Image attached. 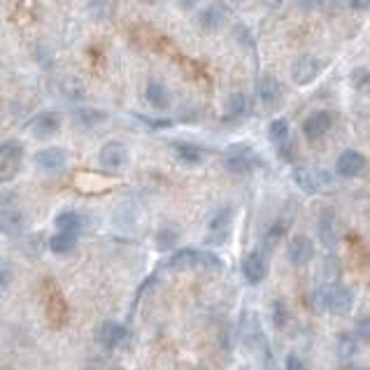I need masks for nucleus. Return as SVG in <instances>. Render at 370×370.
Returning <instances> with one entry per match:
<instances>
[{
  "label": "nucleus",
  "instance_id": "obj_1",
  "mask_svg": "<svg viewBox=\"0 0 370 370\" xmlns=\"http://www.w3.org/2000/svg\"><path fill=\"white\" fill-rule=\"evenodd\" d=\"M224 165L233 175H245V172H251L258 165V156L249 145H233L224 154Z\"/></svg>",
  "mask_w": 370,
  "mask_h": 370
},
{
  "label": "nucleus",
  "instance_id": "obj_2",
  "mask_svg": "<svg viewBox=\"0 0 370 370\" xmlns=\"http://www.w3.org/2000/svg\"><path fill=\"white\" fill-rule=\"evenodd\" d=\"M23 161V145L19 140H8L0 145V182H8L17 175Z\"/></svg>",
  "mask_w": 370,
  "mask_h": 370
},
{
  "label": "nucleus",
  "instance_id": "obj_3",
  "mask_svg": "<svg viewBox=\"0 0 370 370\" xmlns=\"http://www.w3.org/2000/svg\"><path fill=\"white\" fill-rule=\"evenodd\" d=\"M294 182L296 187H300L307 194H317L324 187H329L333 182L331 175L322 168H312V165H300V168L294 170Z\"/></svg>",
  "mask_w": 370,
  "mask_h": 370
},
{
  "label": "nucleus",
  "instance_id": "obj_4",
  "mask_svg": "<svg viewBox=\"0 0 370 370\" xmlns=\"http://www.w3.org/2000/svg\"><path fill=\"white\" fill-rule=\"evenodd\" d=\"M128 158H131V152H128V147L123 143H119V140H110V143H105L101 147V152H98L101 168L110 170V172L126 168Z\"/></svg>",
  "mask_w": 370,
  "mask_h": 370
},
{
  "label": "nucleus",
  "instance_id": "obj_5",
  "mask_svg": "<svg viewBox=\"0 0 370 370\" xmlns=\"http://www.w3.org/2000/svg\"><path fill=\"white\" fill-rule=\"evenodd\" d=\"M289 72H291V79L298 86H307L319 77V72H322V61L317 56H312V54H303V56H298L294 61Z\"/></svg>",
  "mask_w": 370,
  "mask_h": 370
},
{
  "label": "nucleus",
  "instance_id": "obj_6",
  "mask_svg": "<svg viewBox=\"0 0 370 370\" xmlns=\"http://www.w3.org/2000/svg\"><path fill=\"white\" fill-rule=\"evenodd\" d=\"M333 126V116L331 112H326V110H317V112L307 114L305 121H303V135L307 143H317V140H322L326 133L331 131Z\"/></svg>",
  "mask_w": 370,
  "mask_h": 370
},
{
  "label": "nucleus",
  "instance_id": "obj_7",
  "mask_svg": "<svg viewBox=\"0 0 370 370\" xmlns=\"http://www.w3.org/2000/svg\"><path fill=\"white\" fill-rule=\"evenodd\" d=\"M268 273V258L261 249H251L243 261V277L249 285H261Z\"/></svg>",
  "mask_w": 370,
  "mask_h": 370
},
{
  "label": "nucleus",
  "instance_id": "obj_8",
  "mask_svg": "<svg viewBox=\"0 0 370 370\" xmlns=\"http://www.w3.org/2000/svg\"><path fill=\"white\" fill-rule=\"evenodd\" d=\"M33 161L42 172L54 175V172H61L68 165V152L63 147H47V150H40L35 154Z\"/></svg>",
  "mask_w": 370,
  "mask_h": 370
},
{
  "label": "nucleus",
  "instance_id": "obj_9",
  "mask_svg": "<svg viewBox=\"0 0 370 370\" xmlns=\"http://www.w3.org/2000/svg\"><path fill=\"white\" fill-rule=\"evenodd\" d=\"M366 156H363L361 152L356 150H345L340 156H338L336 161V172L345 180H351V177L361 175L363 170H366Z\"/></svg>",
  "mask_w": 370,
  "mask_h": 370
},
{
  "label": "nucleus",
  "instance_id": "obj_10",
  "mask_svg": "<svg viewBox=\"0 0 370 370\" xmlns=\"http://www.w3.org/2000/svg\"><path fill=\"white\" fill-rule=\"evenodd\" d=\"M59 128H61V114L54 112V110H42L28 123V131L35 138H52L54 133H59Z\"/></svg>",
  "mask_w": 370,
  "mask_h": 370
},
{
  "label": "nucleus",
  "instance_id": "obj_11",
  "mask_svg": "<svg viewBox=\"0 0 370 370\" xmlns=\"http://www.w3.org/2000/svg\"><path fill=\"white\" fill-rule=\"evenodd\" d=\"M317 249H314V243L307 236H294L287 245V256L289 261L296 263V266H305L310 263Z\"/></svg>",
  "mask_w": 370,
  "mask_h": 370
},
{
  "label": "nucleus",
  "instance_id": "obj_12",
  "mask_svg": "<svg viewBox=\"0 0 370 370\" xmlns=\"http://www.w3.org/2000/svg\"><path fill=\"white\" fill-rule=\"evenodd\" d=\"M282 86L280 82H277L275 77H261V82H258V101H261L263 107H268V110H275L277 105L282 103Z\"/></svg>",
  "mask_w": 370,
  "mask_h": 370
},
{
  "label": "nucleus",
  "instance_id": "obj_13",
  "mask_svg": "<svg viewBox=\"0 0 370 370\" xmlns=\"http://www.w3.org/2000/svg\"><path fill=\"white\" fill-rule=\"evenodd\" d=\"M226 10L221 8L219 3H212V5H207V8H203L201 10V14H198V23H201V28L203 30H207V33H214V30H221L224 28V23H226Z\"/></svg>",
  "mask_w": 370,
  "mask_h": 370
},
{
  "label": "nucleus",
  "instance_id": "obj_14",
  "mask_svg": "<svg viewBox=\"0 0 370 370\" xmlns=\"http://www.w3.org/2000/svg\"><path fill=\"white\" fill-rule=\"evenodd\" d=\"M351 305H354V294H351L347 287H342V285L331 287L326 310H331L333 314H347L351 310Z\"/></svg>",
  "mask_w": 370,
  "mask_h": 370
},
{
  "label": "nucleus",
  "instance_id": "obj_15",
  "mask_svg": "<svg viewBox=\"0 0 370 370\" xmlns=\"http://www.w3.org/2000/svg\"><path fill=\"white\" fill-rule=\"evenodd\" d=\"M126 338V329L119 324V322H103L101 329L96 333V340L103 345L105 349H114L119 347Z\"/></svg>",
  "mask_w": 370,
  "mask_h": 370
},
{
  "label": "nucleus",
  "instance_id": "obj_16",
  "mask_svg": "<svg viewBox=\"0 0 370 370\" xmlns=\"http://www.w3.org/2000/svg\"><path fill=\"white\" fill-rule=\"evenodd\" d=\"M145 98L154 110H168L172 103L168 86H165L161 79H150V82H147Z\"/></svg>",
  "mask_w": 370,
  "mask_h": 370
},
{
  "label": "nucleus",
  "instance_id": "obj_17",
  "mask_svg": "<svg viewBox=\"0 0 370 370\" xmlns=\"http://www.w3.org/2000/svg\"><path fill=\"white\" fill-rule=\"evenodd\" d=\"M23 231V214L17 207H3L0 209V233L8 238L21 236Z\"/></svg>",
  "mask_w": 370,
  "mask_h": 370
},
{
  "label": "nucleus",
  "instance_id": "obj_18",
  "mask_svg": "<svg viewBox=\"0 0 370 370\" xmlns=\"http://www.w3.org/2000/svg\"><path fill=\"white\" fill-rule=\"evenodd\" d=\"M319 238L329 249H336L338 245V219L333 214V209H324L319 217Z\"/></svg>",
  "mask_w": 370,
  "mask_h": 370
},
{
  "label": "nucleus",
  "instance_id": "obj_19",
  "mask_svg": "<svg viewBox=\"0 0 370 370\" xmlns=\"http://www.w3.org/2000/svg\"><path fill=\"white\" fill-rule=\"evenodd\" d=\"M54 224H56V231H61V233L79 236V233H82V228H84V219H82V214L75 212V209H63V212L56 214Z\"/></svg>",
  "mask_w": 370,
  "mask_h": 370
},
{
  "label": "nucleus",
  "instance_id": "obj_20",
  "mask_svg": "<svg viewBox=\"0 0 370 370\" xmlns=\"http://www.w3.org/2000/svg\"><path fill=\"white\" fill-rule=\"evenodd\" d=\"M172 150H175V156L187 165H198V163H203V158H205L203 147L194 145V143H184V140L172 143Z\"/></svg>",
  "mask_w": 370,
  "mask_h": 370
},
{
  "label": "nucleus",
  "instance_id": "obj_21",
  "mask_svg": "<svg viewBox=\"0 0 370 370\" xmlns=\"http://www.w3.org/2000/svg\"><path fill=\"white\" fill-rule=\"evenodd\" d=\"M201 263V251L198 249H180L175 251L168 258V268L170 270H189V268H198Z\"/></svg>",
  "mask_w": 370,
  "mask_h": 370
},
{
  "label": "nucleus",
  "instance_id": "obj_22",
  "mask_svg": "<svg viewBox=\"0 0 370 370\" xmlns=\"http://www.w3.org/2000/svg\"><path fill=\"white\" fill-rule=\"evenodd\" d=\"M224 110H226V116H231V119H243V116L249 114V110H251L249 98L245 94H240V91H236V94H231L226 98Z\"/></svg>",
  "mask_w": 370,
  "mask_h": 370
},
{
  "label": "nucleus",
  "instance_id": "obj_23",
  "mask_svg": "<svg viewBox=\"0 0 370 370\" xmlns=\"http://www.w3.org/2000/svg\"><path fill=\"white\" fill-rule=\"evenodd\" d=\"M75 247H77V236H70V233L56 231L52 238H49V249H52V254H56V256H68Z\"/></svg>",
  "mask_w": 370,
  "mask_h": 370
},
{
  "label": "nucleus",
  "instance_id": "obj_24",
  "mask_svg": "<svg viewBox=\"0 0 370 370\" xmlns=\"http://www.w3.org/2000/svg\"><path fill=\"white\" fill-rule=\"evenodd\" d=\"M231 219H233V209L231 207L217 209V212H214L212 217H209V221H207L209 233H212V236H221V238H224L226 233H228V226H231Z\"/></svg>",
  "mask_w": 370,
  "mask_h": 370
},
{
  "label": "nucleus",
  "instance_id": "obj_25",
  "mask_svg": "<svg viewBox=\"0 0 370 370\" xmlns=\"http://www.w3.org/2000/svg\"><path fill=\"white\" fill-rule=\"evenodd\" d=\"M289 135H291V123H289L285 116H280V119H273L268 123V138L270 143L275 145H287L289 143Z\"/></svg>",
  "mask_w": 370,
  "mask_h": 370
},
{
  "label": "nucleus",
  "instance_id": "obj_26",
  "mask_svg": "<svg viewBox=\"0 0 370 370\" xmlns=\"http://www.w3.org/2000/svg\"><path fill=\"white\" fill-rule=\"evenodd\" d=\"M89 14L98 21H107L116 14V0H89Z\"/></svg>",
  "mask_w": 370,
  "mask_h": 370
},
{
  "label": "nucleus",
  "instance_id": "obj_27",
  "mask_svg": "<svg viewBox=\"0 0 370 370\" xmlns=\"http://www.w3.org/2000/svg\"><path fill=\"white\" fill-rule=\"evenodd\" d=\"M349 84L354 86L359 94H370V70L368 68H354V70L349 72Z\"/></svg>",
  "mask_w": 370,
  "mask_h": 370
},
{
  "label": "nucleus",
  "instance_id": "obj_28",
  "mask_svg": "<svg viewBox=\"0 0 370 370\" xmlns=\"http://www.w3.org/2000/svg\"><path fill=\"white\" fill-rule=\"evenodd\" d=\"M285 233H287V221L277 219L275 224L266 231V236H263V243H266L268 249H273V247L280 243L282 238H285Z\"/></svg>",
  "mask_w": 370,
  "mask_h": 370
},
{
  "label": "nucleus",
  "instance_id": "obj_29",
  "mask_svg": "<svg viewBox=\"0 0 370 370\" xmlns=\"http://www.w3.org/2000/svg\"><path fill=\"white\" fill-rule=\"evenodd\" d=\"M359 351V338L356 336H340L338 338V354L342 359H351Z\"/></svg>",
  "mask_w": 370,
  "mask_h": 370
},
{
  "label": "nucleus",
  "instance_id": "obj_30",
  "mask_svg": "<svg viewBox=\"0 0 370 370\" xmlns=\"http://www.w3.org/2000/svg\"><path fill=\"white\" fill-rule=\"evenodd\" d=\"M177 238H180V233H177V228H172V226H163L161 231H158V236H156V243L161 249H170L172 245L177 243Z\"/></svg>",
  "mask_w": 370,
  "mask_h": 370
},
{
  "label": "nucleus",
  "instance_id": "obj_31",
  "mask_svg": "<svg viewBox=\"0 0 370 370\" xmlns=\"http://www.w3.org/2000/svg\"><path fill=\"white\" fill-rule=\"evenodd\" d=\"M287 319H289L287 303H285V300H275V303H273V324L277 326V329H285Z\"/></svg>",
  "mask_w": 370,
  "mask_h": 370
},
{
  "label": "nucleus",
  "instance_id": "obj_32",
  "mask_svg": "<svg viewBox=\"0 0 370 370\" xmlns=\"http://www.w3.org/2000/svg\"><path fill=\"white\" fill-rule=\"evenodd\" d=\"M354 336L359 338L361 342H368L370 345V314H366V317H361V319H356Z\"/></svg>",
  "mask_w": 370,
  "mask_h": 370
},
{
  "label": "nucleus",
  "instance_id": "obj_33",
  "mask_svg": "<svg viewBox=\"0 0 370 370\" xmlns=\"http://www.w3.org/2000/svg\"><path fill=\"white\" fill-rule=\"evenodd\" d=\"M285 370H307V366L298 354H289L285 361Z\"/></svg>",
  "mask_w": 370,
  "mask_h": 370
},
{
  "label": "nucleus",
  "instance_id": "obj_34",
  "mask_svg": "<svg viewBox=\"0 0 370 370\" xmlns=\"http://www.w3.org/2000/svg\"><path fill=\"white\" fill-rule=\"evenodd\" d=\"M175 5H177V8H180L182 12H194V10L201 5V0H175Z\"/></svg>",
  "mask_w": 370,
  "mask_h": 370
},
{
  "label": "nucleus",
  "instance_id": "obj_35",
  "mask_svg": "<svg viewBox=\"0 0 370 370\" xmlns=\"http://www.w3.org/2000/svg\"><path fill=\"white\" fill-rule=\"evenodd\" d=\"M349 5L354 10H370V0H349Z\"/></svg>",
  "mask_w": 370,
  "mask_h": 370
},
{
  "label": "nucleus",
  "instance_id": "obj_36",
  "mask_svg": "<svg viewBox=\"0 0 370 370\" xmlns=\"http://www.w3.org/2000/svg\"><path fill=\"white\" fill-rule=\"evenodd\" d=\"M0 277H5V280L10 282V270L5 268V266H0ZM0 287H5V282H3V280H0Z\"/></svg>",
  "mask_w": 370,
  "mask_h": 370
},
{
  "label": "nucleus",
  "instance_id": "obj_37",
  "mask_svg": "<svg viewBox=\"0 0 370 370\" xmlns=\"http://www.w3.org/2000/svg\"><path fill=\"white\" fill-rule=\"evenodd\" d=\"M143 5H152V3H156V0H140Z\"/></svg>",
  "mask_w": 370,
  "mask_h": 370
},
{
  "label": "nucleus",
  "instance_id": "obj_38",
  "mask_svg": "<svg viewBox=\"0 0 370 370\" xmlns=\"http://www.w3.org/2000/svg\"><path fill=\"white\" fill-rule=\"evenodd\" d=\"M368 217H370V207H368Z\"/></svg>",
  "mask_w": 370,
  "mask_h": 370
},
{
  "label": "nucleus",
  "instance_id": "obj_39",
  "mask_svg": "<svg viewBox=\"0 0 370 370\" xmlns=\"http://www.w3.org/2000/svg\"><path fill=\"white\" fill-rule=\"evenodd\" d=\"M114 370H121V368H114Z\"/></svg>",
  "mask_w": 370,
  "mask_h": 370
}]
</instances>
